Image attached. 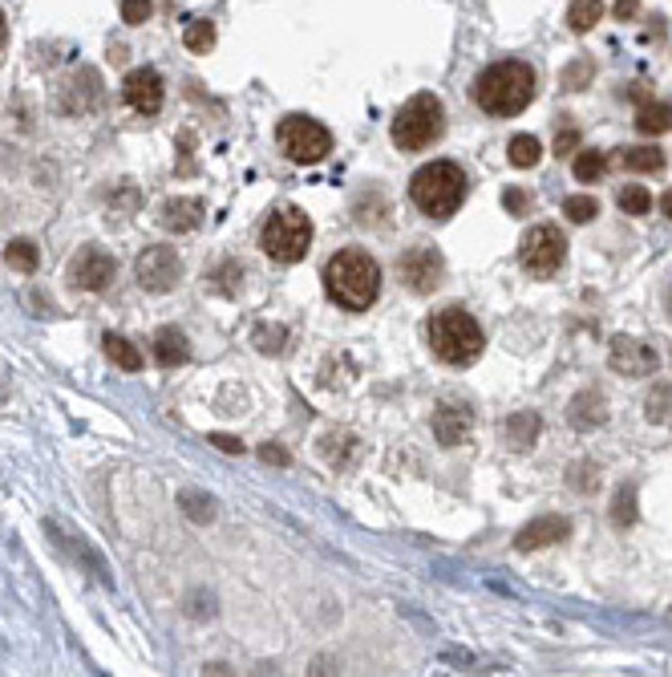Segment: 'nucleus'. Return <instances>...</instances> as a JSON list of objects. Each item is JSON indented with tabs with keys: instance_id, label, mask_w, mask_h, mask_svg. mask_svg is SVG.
<instances>
[{
	"instance_id": "nucleus-9",
	"label": "nucleus",
	"mask_w": 672,
	"mask_h": 677,
	"mask_svg": "<svg viewBox=\"0 0 672 677\" xmlns=\"http://www.w3.org/2000/svg\"><path fill=\"white\" fill-rule=\"evenodd\" d=\"M134 276L146 293H170L183 280V260L175 248H146L134 260Z\"/></svg>"
},
{
	"instance_id": "nucleus-10",
	"label": "nucleus",
	"mask_w": 672,
	"mask_h": 677,
	"mask_svg": "<svg viewBox=\"0 0 672 677\" xmlns=\"http://www.w3.org/2000/svg\"><path fill=\"white\" fill-rule=\"evenodd\" d=\"M397 272H401V284L409 288V293H417V296H426V293H434L437 284H442V272H445V264H442V256L434 252V248H409V252L397 260Z\"/></svg>"
},
{
	"instance_id": "nucleus-18",
	"label": "nucleus",
	"mask_w": 672,
	"mask_h": 677,
	"mask_svg": "<svg viewBox=\"0 0 672 677\" xmlns=\"http://www.w3.org/2000/svg\"><path fill=\"white\" fill-rule=\"evenodd\" d=\"M102 345H105V357H110L118 369H126V374H138V369H142V353H138L121 333H105Z\"/></svg>"
},
{
	"instance_id": "nucleus-7",
	"label": "nucleus",
	"mask_w": 672,
	"mask_h": 677,
	"mask_svg": "<svg viewBox=\"0 0 672 677\" xmlns=\"http://www.w3.org/2000/svg\"><path fill=\"white\" fill-rule=\"evenodd\" d=\"M275 139H280V150L291 158V163H324L332 150V134L324 131L316 118H304V114H291L280 122V131H275Z\"/></svg>"
},
{
	"instance_id": "nucleus-33",
	"label": "nucleus",
	"mask_w": 672,
	"mask_h": 677,
	"mask_svg": "<svg viewBox=\"0 0 672 677\" xmlns=\"http://www.w3.org/2000/svg\"><path fill=\"white\" fill-rule=\"evenodd\" d=\"M255 345H259V349H264V353H280L283 349V329L280 325H275V329H255Z\"/></svg>"
},
{
	"instance_id": "nucleus-35",
	"label": "nucleus",
	"mask_w": 672,
	"mask_h": 677,
	"mask_svg": "<svg viewBox=\"0 0 672 677\" xmlns=\"http://www.w3.org/2000/svg\"><path fill=\"white\" fill-rule=\"evenodd\" d=\"M575 142H579V131H575V126H567V131H559V139H555V155L563 158L567 150H575Z\"/></svg>"
},
{
	"instance_id": "nucleus-12",
	"label": "nucleus",
	"mask_w": 672,
	"mask_h": 677,
	"mask_svg": "<svg viewBox=\"0 0 672 677\" xmlns=\"http://www.w3.org/2000/svg\"><path fill=\"white\" fill-rule=\"evenodd\" d=\"M113 276H118V260L110 252H102V248H85V252H77L69 260V280L77 288H85V293H102Z\"/></svg>"
},
{
	"instance_id": "nucleus-41",
	"label": "nucleus",
	"mask_w": 672,
	"mask_h": 677,
	"mask_svg": "<svg viewBox=\"0 0 672 677\" xmlns=\"http://www.w3.org/2000/svg\"><path fill=\"white\" fill-rule=\"evenodd\" d=\"M660 212H664V215H668V220H672V187L664 191V199H660Z\"/></svg>"
},
{
	"instance_id": "nucleus-32",
	"label": "nucleus",
	"mask_w": 672,
	"mask_h": 677,
	"mask_svg": "<svg viewBox=\"0 0 672 677\" xmlns=\"http://www.w3.org/2000/svg\"><path fill=\"white\" fill-rule=\"evenodd\" d=\"M591 61H575V66H567L563 69V86L567 90H583V86H587V77H591Z\"/></svg>"
},
{
	"instance_id": "nucleus-1",
	"label": "nucleus",
	"mask_w": 672,
	"mask_h": 677,
	"mask_svg": "<svg viewBox=\"0 0 672 677\" xmlns=\"http://www.w3.org/2000/svg\"><path fill=\"white\" fill-rule=\"evenodd\" d=\"M324 288L328 296L348 312H364L381 296V268L369 252L345 248L324 264Z\"/></svg>"
},
{
	"instance_id": "nucleus-19",
	"label": "nucleus",
	"mask_w": 672,
	"mask_h": 677,
	"mask_svg": "<svg viewBox=\"0 0 672 677\" xmlns=\"http://www.w3.org/2000/svg\"><path fill=\"white\" fill-rule=\"evenodd\" d=\"M636 131L640 134L672 131V106H668V102H644V106L636 110Z\"/></svg>"
},
{
	"instance_id": "nucleus-15",
	"label": "nucleus",
	"mask_w": 672,
	"mask_h": 677,
	"mask_svg": "<svg viewBox=\"0 0 672 677\" xmlns=\"http://www.w3.org/2000/svg\"><path fill=\"white\" fill-rule=\"evenodd\" d=\"M567 531H571V523H567V519H559V515H542V519L526 523V528L518 531L515 547H518V552H539V547L555 544V539H567Z\"/></svg>"
},
{
	"instance_id": "nucleus-37",
	"label": "nucleus",
	"mask_w": 672,
	"mask_h": 677,
	"mask_svg": "<svg viewBox=\"0 0 672 677\" xmlns=\"http://www.w3.org/2000/svg\"><path fill=\"white\" fill-rule=\"evenodd\" d=\"M259 455H264L267 463H275V466H288V463H291V458H288V450H283V447H272V442H267V447L259 450Z\"/></svg>"
},
{
	"instance_id": "nucleus-36",
	"label": "nucleus",
	"mask_w": 672,
	"mask_h": 677,
	"mask_svg": "<svg viewBox=\"0 0 672 677\" xmlns=\"http://www.w3.org/2000/svg\"><path fill=\"white\" fill-rule=\"evenodd\" d=\"M211 447H219V450H227V455H243V442L239 438H231V434H211Z\"/></svg>"
},
{
	"instance_id": "nucleus-16",
	"label": "nucleus",
	"mask_w": 672,
	"mask_h": 677,
	"mask_svg": "<svg viewBox=\"0 0 672 677\" xmlns=\"http://www.w3.org/2000/svg\"><path fill=\"white\" fill-rule=\"evenodd\" d=\"M202 215H207L202 199H166V203H162L158 223L166 231H194L202 223Z\"/></svg>"
},
{
	"instance_id": "nucleus-38",
	"label": "nucleus",
	"mask_w": 672,
	"mask_h": 677,
	"mask_svg": "<svg viewBox=\"0 0 672 677\" xmlns=\"http://www.w3.org/2000/svg\"><path fill=\"white\" fill-rule=\"evenodd\" d=\"M640 13V0H615V17L620 21H632Z\"/></svg>"
},
{
	"instance_id": "nucleus-25",
	"label": "nucleus",
	"mask_w": 672,
	"mask_h": 677,
	"mask_svg": "<svg viewBox=\"0 0 672 677\" xmlns=\"http://www.w3.org/2000/svg\"><path fill=\"white\" fill-rule=\"evenodd\" d=\"M620 163L628 167V171H660V167H664V150H656V147H628L620 155Z\"/></svg>"
},
{
	"instance_id": "nucleus-6",
	"label": "nucleus",
	"mask_w": 672,
	"mask_h": 677,
	"mask_svg": "<svg viewBox=\"0 0 672 677\" xmlns=\"http://www.w3.org/2000/svg\"><path fill=\"white\" fill-rule=\"evenodd\" d=\"M259 244H264V252L272 256L275 264L304 260L308 248H312V220H308L300 207H283V212H275L272 220L264 223Z\"/></svg>"
},
{
	"instance_id": "nucleus-11",
	"label": "nucleus",
	"mask_w": 672,
	"mask_h": 677,
	"mask_svg": "<svg viewBox=\"0 0 672 677\" xmlns=\"http://www.w3.org/2000/svg\"><path fill=\"white\" fill-rule=\"evenodd\" d=\"M121 98H126V106L134 110V114H142V118L158 114V110H162V98H166L158 69H150V66L130 69L126 82H121Z\"/></svg>"
},
{
	"instance_id": "nucleus-17",
	"label": "nucleus",
	"mask_w": 672,
	"mask_h": 677,
	"mask_svg": "<svg viewBox=\"0 0 672 677\" xmlns=\"http://www.w3.org/2000/svg\"><path fill=\"white\" fill-rule=\"evenodd\" d=\"M186 357H191V345H186V337L178 333V329H158V333H154V361H158L162 369L183 366Z\"/></svg>"
},
{
	"instance_id": "nucleus-21",
	"label": "nucleus",
	"mask_w": 672,
	"mask_h": 677,
	"mask_svg": "<svg viewBox=\"0 0 672 677\" xmlns=\"http://www.w3.org/2000/svg\"><path fill=\"white\" fill-rule=\"evenodd\" d=\"M599 17H604V5H599V0H571L567 29H571V33H587V29H596Z\"/></svg>"
},
{
	"instance_id": "nucleus-23",
	"label": "nucleus",
	"mask_w": 672,
	"mask_h": 677,
	"mask_svg": "<svg viewBox=\"0 0 672 677\" xmlns=\"http://www.w3.org/2000/svg\"><path fill=\"white\" fill-rule=\"evenodd\" d=\"M506 150H510V167H518V171H526V167H534L542 158L539 139H531V134H515Z\"/></svg>"
},
{
	"instance_id": "nucleus-27",
	"label": "nucleus",
	"mask_w": 672,
	"mask_h": 677,
	"mask_svg": "<svg viewBox=\"0 0 672 677\" xmlns=\"http://www.w3.org/2000/svg\"><path fill=\"white\" fill-rule=\"evenodd\" d=\"M604 171H607V158L599 155V150H579V155H575V179L579 183L604 179Z\"/></svg>"
},
{
	"instance_id": "nucleus-31",
	"label": "nucleus",
	"mask_w": 672,
	"mask_h": 677,
	"mask_svg": "<svg viewBox=\"0 0 672 677\" xmlns=\"http://www.w3.org/2000/svg\"><path fill=\"white\" fill-rule=\"evenodd\" d=\"M154 5L150 0H121V21L126 25H142V21H150Z\"/></svg>"
},
{
	"instance_id": "nucleus-29",
	"label": "nucleus",
	"mask_w": 672,
	"mask_h": 677,
	"mask_svg": "<svg viewBox=\"0 0 672 677\" xmlns=\"http://www.w3.org/2000/svg\"><path fill=\"white\" fill-rule=\"evenodd\" d=\"M612 523H615V528H632V523H636V491H632V487H620V495H615Z\"/></svg>"
},
{
	"instance_id": "nucleus-42",
	"label": "nucleus",
	"mask_w": 672,
	"mask_h": 677,
	"mask_svg": "<svg viewBox=\"0 0 672 677\" xmlns=\"http://www.w3.org/2000/svg\"><path fill=\"white\" fill-rule=\"evenodd\" d=\"M664 304H668V317H672V284H668V293H664Z\"/></svg>"
},
{
	"instance_id": "nucleus-14",
	"label": "nucleus",
	"mask_w": 672,
	"mask_h": 677,
	"mask_svg": "<svg viewBox=\"0 0 672 677\" xmlns=\"http://www.w3.org/2000/svg\"><path fill=\"white\" fill-rule=\"evenodd\" d=\"M470 426H474V414H470V406H458V402H445V406L434 414V434L442 438V447L466 442Z\"/></svg>"
},
{
	"instance_id": "nucleus-3",
	"label": "nucleus",
	"mask_w": 672,
	"mask_h": 677,
	"mask_svg": "<svg viewBox=\"0 0 672 677\" xmlns=\"http://www.w3.org/2000/svg\"><path fill=\"white\" fill-rule=\"evenodd\" d=\"M426 337H429L434 357L445 361V366H470V361L482 357V345H486L478 320L470 317L461 304H450V309L434 312L426 325Z\"/></svg>"
},
{
	"instance_id": "nucleus-34",
	"label": "nucleus",
	"mask_w": 672,
	"mask_h": 677,
	"mask_svg": "<svg viewBox=\"0 0 672 677\" xmlns=\"http://www.w3.org/2000/svg\"><path fill=\"white\" fill-rule=\"evenodd\" d=\"M183 503H186V515H191L194 523H207L211 515H215L211 511V499H199V495H191V491L183 495Z\"/></svg>"
},
{
	"instance_id": "nucleus-20",
	"label": "nucleus",
	"mask_w": 672,
	"mask_h": 677,
	"mask_svg": "<svg viewBox=\"0 0 672 677\" xmlns=\"http://www.w3.org/2000/svg\"><path fill=\"white\" fill-rule=\"evenodd\" d=\"M534 438H539V414L523 410V414H515V418L506 422V442H510L515 450L534 447Z\"/></svg>"
},
{
	"instance_id": "nucleus-40",
	"label": "nucleus",
	"mask_w": 672,
	"mask_h": 677,
	"mask_svg": "<svg viewBox=\"0 0 672 677\" xmlns=\"http://www.w3.org/2000/svg\"><path fill=\"white\" fill-rule=\"evenodd\" d=\"M8 45V21H4V9H0V53H4Z\"/></svg>"
},
{
	"instance_id": "nucleus-5",
	"label": "nucleus",
	"mask_w": 672,
	"mask_h": 677,
	"mask_svg": "<svg viewBox=\"0 0 672 677\" xmlns=\"http://www.w3.org/2000/svg\"><path fill=\"white\" fill-rule=\"evenodd\" d=\"M445 131V110L442 98L434 94H413L393 118V142L397 150H426Z\"/></svg>"
},
{
	"instance_id": "nucleus-28",
	"label": "nucleus",
	"mask_w": 672,
	"mask_h": 677,
	"mask_svg": "<svg viewBox=\"0 0 672 677\" xmlns=\"http://www.w3.org/2000/svg\"><path fill=\"white\" fill-rule=\"evenodd\" d=\"M620 212H628V215H648V207H652V195H648L640 183H628V187L620 191Z\"/></svg>"
},
{
	"instance_id": "nucleus-39",
	"label": "nucleus",
	"mask_w": 672,
	"mask_h": 677,
	"mask_svg": "<svg viewBox=\"0 0 672 677\" xmlns=\"http://www.w3.org/2000/svg\"><path fill=\"white\" fill-rule=\"evenodd\" d=\"M506 207H510V212H523V207H526V195H523V191H506Z\"/></svg>"
},
{
	"instance_id": "nucleus-24",
	"label": "nucleus",
	"mask_w": 672,
	"mask_h": 677,
	"mask_svg": "<svg viewBox=\"0 0 672 677\" xmlns=\"http://www.w3.org/2000/svg\"><path fill=\"white\" fill-rule=\"evenodd\" d=\"M648 422L652 426H672V385H656L644 402Z\"/></svg>"
},
{
	"instance_id": "nucleus-2",
	"label": "nucleus",
	"mask_w": 672,
	"mask_h": 677,
	"mask_svg": "<svg viewBox=\"0 0 672 677\" xmlns=\"http://www.w3.org/2000/svg\"><path fill=\"white\" fill-rule=\"evenodd\" d=\"M474 98H478V106L494 118L523 114L534 98V69L526 66V61H498V66H490L478 77Z\"/></svg>"
},
{
	"instance_id": "nucleus-26",
	"label": "nucleus",
	"mask_w": 672,
	"mask_h": 677,
	"mask_svg": "<svg viewBox=\"0 0 672 677\" xmlns=\"http://www.w3.org/2000/svg\"><path fill=\"white\" fill-rule=\"evenodd\" d=\"M183 45H186L191 53H207L211 45H215V25H211V21H186Z\"/></svg>"
},
{
	"instance_id": "nucleus-13",
	"label": "nucleus",
	"mask_w": 672,
	"mask_h": 677,
	"mask_svg": "<svg viewBox=\"0 0 672 677\" xmlns=\"http://www.w3.org/2000/svg\"><path fill=\"white\" fill-rule=\"evenodd\" d=\"M607 366L623 377H648V374H656L660 357H656L644 341H636V337H615L612 349H607Z\"/></svg>"
},
{
	"instance_id": "nucleus-4",
	"label": "nucleus",
	"mask_w": 672,
	"mask_h": 677,
	"mask_svg": "<svg viewBox=\"0 0 672 677\" xmlns=\"http://www.w3.org/2000/svg\"><path fill=\"white\" fill-rule=\"evenodd\" d=\"M409 199L429 220H450L466 199V171L458 163H429L409 179Z\"/></svg>"
},
{
	"instance_id": "nucleus-30",
	"label": "nucleus",
	"mask_w": 672,
	"mask_h": 677,
	"mask_svg": "<svg viewBox=\"0 0 672 677\" xmlns=\"http://www.w3.org/2000/svg\"><path fill=\"white\" fill-rule=\"evenodd\" d=\"M563 215H567L571 223H591V220L599 215V203H596L591 195H571V199L563 203Z\"/></svg>"
},
{
	"instance_id": "nucleus-22",
	"label": "nucleus",
	"mask_w": 672,
	"mask_h": 677,
	"mask_svg": "<svg viewBox=\"0 0 672 677\" xmlns=\"http://www.w3.org/2000/svg\"><path fill=\"white\" fill-rule=\"evenodd\" d=\"M4 260L13 264L16 272L32 276V272H37V264H40V252H37V244H32V239H13V244L4 248Z\"/></svg>"
},
{
	"instance_id": "nucleus-8",
	"label": "nucleus",
	"mask_w": 672,
	"mask_h": 677,
	"mask_svg": "<svg viewBox=\"0 0 672 677\" xmlns=\"http://www.w3.org/2000/svg\"><path fill=\"white\" fill-rule=\"evenodd\" d=\"M518 256H523L526 272H534V276H555L567 256V239L559 236L555 223H539V228H531L523 236V252Z\"/></svg>"
}]
</instances>
